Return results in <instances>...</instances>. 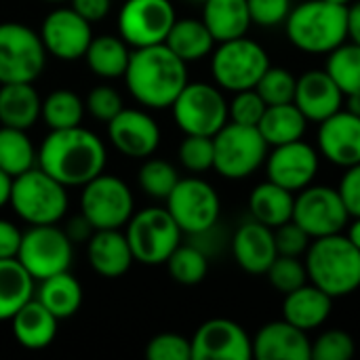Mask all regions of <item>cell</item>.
I'll return each mask as SVG.
<instances>
[{
    "label": "cell",
    "instance_id": "91938a15",
    "mask_svg": "<svg viewBox=\"0 0 360 360\" xmlns=\"http://www.w3.org/2000/svg\"><path fill=\"white\" fill-rule=\"evenodd\" d=\"M188 2H200V4H202L205 0H188Z\"/></svg>",
    "mask_w": 360,
    "mask_h": 360
},
{
    "label": "cell",
    "instance_id": "f546056e",
    "mask_svg": "<svg viewBox=\"0 0 360 360\" xmlns=\"http://www.w3.org/2000/svg\"><path fill=\"white\" fill-rule=\"evenodd\" d=\"M295 192L266 179L257 184L249 194V213L264 226L278 228L293 219Z\"/></svg>",
    "mask_w": 360,
    "mask_h": 360
},
{
    "label": "cell",
    "instance_id": "5b68a950",
    "mask_svg": "<svg viewBox=\"0 0 360 360\" xmlns=\"http://www.w3.org/2000/svg\"><path fill=\"white\" fill-rule=\"evenodd\" d=\"M15 215L30 226L59 224L70 207L68 188L38 165L13 179L11 202Z\"/></svg>",
    "mask_w": 360,
    "mask_h": 360
},
{
    "label": "cell",
    "instance_id": "ab89813d",
    "mask_svg": "<svg viewBox=\"0 0 360 360\" xmlns=\"http://www.w3.org/2000/svg\"><path fill=\"white\" fill-rule=\"evenodd\" d=\"M295 89H297V76L281 65H270L255 86V91L262 95V99L268 105L291 103L295 99Z\"/></svg>",
    "mask_w": 360,
    "mask_h": 360
},
{
    "label": "cell",
    "instance_id": "ee69618b",
    "mask_svg": "<svg viewBox=\"0 0 360 360\" xmlns=\"http://www.w3.org/2000/svg\"><path fill=\"white\" fill-rule=\"evenodd\" d=\"M150 360H192V342L179 333H158L146 346Z\"/></svg>",
    "mask_w": 360,
    "mask_h": 360
},
{
    "label": "cell",
    "instance_id": "816d5d0a",
    "mask_svg": "<svg viewBox=\"0 0 360 360\" xmlns=\"http://www.w3.org/2000/svg\"><path fill=\"white\" fill-rule=\"evenodd\" d=\"M70 2H72V8L91 23L105 19L112 8V0H70Z\"/></svg>",
    "mask_w": 360,
    "mask_h": 360
},
{
    "label": "cell",
    "instance_id": "44dd1931",
    "mask_svg": "<svg viewBox=\"0 0 360 360\" xmlns=\"http://www.w3.org/2000/svg\"><path fill=\"white\" fill-rule=\"evenodd\" d=\"M230 249L238 268L253 276L266 274L272 262L278 257L274 228L264 226L253 217L236 228L230 240Z\"/></svg>",
    "mask_w": 360,
    "mask_h": 360
},
{
    "label": "cell",
    "instance_id": "2e32d148",
    "mask_svg": "<svg viewBox=\"0 0 360 360\" xmlns=\"http://www.w3.org/2000/svg\"><path fill=\"white\" fill-rule=\"evenodd\" d=\"M38 34L46 53L59 61L84 59V53L95 36L91 21L78 15L72 6L53 8L42 19Z\"/></svg>",
    "mask_w": 360,
    "mask_h": 360
},
{
    "label": "cell",
    "instance_id": "7dc6e473",
    "mask_svg": "<svg viewBox=\"0 0 360 360\" xmlns=\"http://www.w3.org/2000/svg\"><path fill=\"white\" fill-rule=\"evenodd\" d=\"M274 240H276L278 255H291V257H304L312 243L310 234L293 219L274 228Z\"/></svg>",
    "mask_w": 360,
    "mask_h": 360
},
{
    "label": "cell",
    "instance_id": "f1b7e54d",
    "mask_svg": "<svg viewBox=\"0 0 360 360\" xmlns=\"http://www.w3.org/2000/svg\"><path fill=\"white\" fill-rule=\"evenodd\" d=\"M131 53H133L131 46L120 34H99L93 36L84 53V61L86 68L97 78L116 80V78H124Z\"/></svg>",
    "mask_w": 360,
    "mask_h": 360
},
{
    "label": "cell",
    "instance_id": "4dcf8cb0",
    "mask_svg": "<svg viewBox=\"0 0 360 360\" xmlns=\"http://www.w3.org/2000/svg\"><path fill=\"white\" fill-rule=\"evenodd\" d=\"M165 44L186 63H194V61L209 57L217 40L213 38V34L209 32L202 19L181 17V19H175Z\"/></svg>",
    "mask_w": 360,
    "mask_h": 360
},
{
    "label": "cell",
    "instance_id": "e0dca14e",
    "mask_svg": "<svg viewBox=\"0 0 360 360\" xmlns=\"http://www.w3.org/2000/svg\"><path fill=\"white\" fill-rule=\"evenodd\" d=\"M266 177L291 192L314 184L321 169V152L304 139L274 146L266 158Z\"/></svg>",
    "mask_w": 360,
    "mask_h": 360
},
{
    "label": "cell",
    "instance_id": "680465c9",
    "mask_svg": "<svg viewBox=\"0 0 360 360\" xmlns=\"http://www.w3.org/2000/svg\"><path fill=\"white\" fill-rule=\"evenodd\" d=\"M44 2H65V0H44Z\"/></svg>",
    "mask_w": 360,
    "mask_h": 360
},
{
    "label": "cell",
    "instance_id": "9a60e30c",
    "mask_svg": "<svg viewBox=\"0 0 360 360\" xmlns=\"http://www.w3.org/2000/svg\"><path fill=\"white\" fill-rule=\"evenodd\" d=\"M175 19L171 0H127L118 11V34L131 49L162 44Z\"/></svg>",
    "mask_w": 360,
    "mask_h": 360
},
{
    "label": "cell",
    "instance_id": "e575fe53",
    "mask_svg": "<svg viewBox=\"0 0 360 360\" xmlns=\"http://www.w3.org/2000/svg\"><path fill=\"white\" fill-rule=\"evenodd\" d=\"M38 165V150L27 131L0 124V169L13 179Z\"/></svg>",
    "mask_w": 360,
    "mask_h": 360
},
{
    "label": "cell",
    "instance_id": "9f6ffc18",
    "mask_svg": "<svg viewBox=\"0 0 360 360\" xmlns=\"http://www.w3.org/2000/svg\"><path fill=\"white\" fill-rule=\"evenodd\" d=\"M346 236L352 240V245H354L356 249H360V217H352V221H348Z\"/></svg>",
    "mask_w": 360,
    "mask_h": 360
},
{
    "label": "cell",
    "instance_id": "836d02e7",
    "mask_svg": "<svg viewBox=\"0 0 360 360\" xmlns=\"http://www.w3.org/2000/svg\"><path fill=\"white\" fill-rule=\"evenodd\" d=\"M257 129L264 135V139L268 141V146L274 148V146L304 139L306 129H308V118L293 101L268 105Z\"/></svg>",
    "mask_w": 360,
    "mask_h": 360
},
{
    "label": "cell",
    "instance_id": "7a4b0ae2",
    "mask_svg": "<svg viewBox=\"0 0 360 360\" xmlns=\"http://www.w3.org/2000/svg\"><path fill=\"white\" fill-rule=\"evenodd\" d=\"M188 82V63L165 42L133 49L124 72V84L141 108H171Z\"/></svg>",
    "mask_w": 360,
    "mask_h": 360
},
{
    "label": "cell",
    "instance_id": "7c38bea8",
    "mask_svg": "<svg viewBox=\"0 0 360 360\" xmlns=\"http://www.w3.org/2000/svg\"><path fill=\"white\" fill-rule=\"evenodd\" d=\"M17 259L38 283L72 268L74 243L57 224L30 226L23 232Z\"/></svg>",
    "mask_w": 360,
    "mask_h": 360
},
{
    "label": "cell",
    "instance_id": "ffe728a7",
    "mask_svg": "<svg viewBox=\"0 0 360 360\" xmlns=\"http://www.w3.org/2000/svg\"><path fill=\"white\" fill-rule=\"evenodd\" d=\"M316 146L331 165L348 169L360 162V116L342 108L327 120L319 122Z\"/></svg>",
    "mask_w": 360,
    "mask_h": 360
},
{
    "label": "cell",
    "instance_id": "6da1fadb",
    "mask_svg": "<svg viewBox=\"0 0 360 360\" xmlns=\"http://www.w3.org/2000/svg\"><path fill=\"white\" fill-rule=\"evenodd\" d=\"M105 162L108 150L103 139L82 124L49 131L38 146V167L65 188H82L103 173Z\"/></svg>",
    "mask_w": 360,
    "mask_h": 360
},
{
    "label": "cell",
    "instance_id": "cb8c5ba5",
    "mask_svg": "<svg viewBox=\"0 0 360 360\" xmlns=\"http://www.w3.org/2000/svg\"><path fill=\"white\" fill-rule=\"evenodd\" d=\"M86 259L95 274L110 281L124 276L135 262L124 230H95L86 240Z\"/></svg>",
    "mask_w": 360,
    "mask_h": 360
},
{
    "label": "cell",
    "instance_id": "4fadbf2b",
    "mask_svg": "<svg viewBox=\"0 0 360 360\" xmlns=\"http://www.w3.org/2000/svg\"><path fill=\"white\" fill-rule=\"evenodd\" d=\"M165 202L181 232L188 236L219 224L221 198L207 179L194 175L179 179Z\"/></svg>",
    "mask_w": 360,
    "mask_h": 360
},
{
    "label": "cell",
    "instance_id": "7bdbcfd3",
    "mask_svg": "<svg viewBox=\"0 0 360 360\" xmlns=\"http://www.w3.org/2000/svg\"><path fill=\"white\" fill-rule=\"evenodd\" d=\"M356 354V344L350 333L342 329L323 331L312 342V359L314 360H350Z\"/></svg>",
    "mask_w": 360,
    "mask_h": 360
},
{
    "label": "cell",
    "instance_id": "11a10c76",
    "mask_svg": "<svg viewBox=\"0 0 360 360\" xmlns=\"http://www.w3.org/2000/svg\"><path fill=\"white\" fill-rule=\"evenodd\" d=\"M11 190H13V177L0 169V209L11 202Z\"/></svg>",
    "mask_w": 360,
    "mask_h": 360
},
{
    "label": "cell",
    "instance_id": "f907efd6",
    "mask_svg": "<svg viewBox=\"0 0 360 360\" xmlns=\"http://www.w3.org/2000/svg\"><path fill=\"white\" fill-rule=\"evenodd\" d=\"M21 238H23V232L11 219L0 217V259L17 257Z\"/></svg>",
    "mask_w": 360,
    "mask_h": 360
},
{
    "label": "cell",
    "instance_id": "74e56055",
    "mask_svg": "<svg viewBox=\"0 0 360 360\" xmlns=\"http://www.w3.org/2000/svg\"><path fill=\"white\" fill-rule=\"evenodd\" d=\"M209 255L198 249L196 245L188 243V245H179L173 255L167 259V268H169V274L175 283L179 285H198L207 278V272H209Z\"/></svg>",
    "mask_w": 360,
    "mask_h": 360
},
{
    "label": "cell",
    "instance_id": "52a82bcc",
    "mask_svg": "<svg viewBox=\"0 0 360 360\" xmlns=\"http://www.w3.org/2000/svg\"><path fill=\"white\" fill-rule=\"evenodd\" d=\"M215 160L213 171L230 181H240L257 173L268 158L270 146L257 127L228 122L213 135Z\"/></svg>",
    "mask_w": 360,
    "mask_h": 360
},
{
    "label": "cell",
    "instance_id": "bcb514c9",
    "mask_svg": "<svg viewBox=\"0 0 360 360\" xmlns=\"http://www.w3.org/2000/svg\"><path fill=\"white\" fill-rule=\"evenodd\" d=\"M266 108H268V103L262 99V95L255 89L238 91V93H234V97L230 101V122L257 127Z\"/></svg>",
    "mask_w": 360,
    "mask_h": 360
},
{
    "label": "cell",
    "instance_id": "5bb4252c",
    "mask_svg": "<svg viewBox=\"0 0 360 360\" xmlns=\"http://www.w3.org/2000/svg\"><path fill=\"white\" fill-rule=\"evenodd\" d=\"M293 221L302 226L310 238H323L344 232L348 228L350 213L338 188L310 184L295 194Z\"/></svg>",
    "mask_w": 360,
    "mask_h": 360
},
{
    "label": "cell",
    "instance_id": "6f0895ef",
    "mask_svg": "<svg viewBox=\"0 0 360 360\" xmlns=\"http://www.w3.org/2000/svg\"><path fill=\"white\" fill-rule=\"evenodd\" d=\"M329 2H335V4H344V6H348L352 0H329Z\"/></svg>",
    "mask_w": 360,
    "mask_h": 360
},
{
    "label": "cell",
    "instance_id": "681fc988",
    "mask_svg": "<svg viewBox=\"0 0 360 360\" xmlns=\"http://www.w3.org/2000/svg\"><path fill=\"white\" fill-rule=\"evenodd\" d=\"M342 200L350 217H360V162L344 169V177L338 186Z\"/></svg>",
    "mask_w": 360,
    "mask_h": 360
},
{
    "label": "cell",
    "instance_id": "b9f144b4",
    "mask_svg": "<svg viewBox=\"0 0 360 360\" xmlns=\"http://www.w3.org/2000/svg\"><path fill=\"white\" fill-rule=\"evenodd\" d=\"M266 276H268L270 285L285 295L300 289L302 285L310 283L306 262H302V257H291V255H278L272 262V266L268 268Z\"/></svg>",
    "mask_w": 360,
    "mask_h": 360
},
{
    "label": "cell",
    "instance_id": "d6986e66",
    "mask_svg": "<svg viewBox=\"0 0 360 360\" xmlns=\"http://www.w3.org/2000/svg\"><path fill=\"white\" fill-rule=\"evenodd\" d=\"M160 137L154 116L139 108H122L108 122L110 143L127 158H150L158 150Z\"/></svg>",
    "mask_w": 360,
    "mask_h": 360
},
{
    "label": "cell",
    "instance_id": "d4e9b609",
    "mask_svg": "<svg viewBox=\"0 0 360 360\" xmlns=\"http://www.w3.org/2000/svg\"><path fill=\"white\" fill-rule=\"evenodd\" d=\"M331 312L333 297L312 283H306L300 289L287 293L283 302V319L304 329L306 333L321 329L329 321Z\"/></svg>",
    "mask_w": 360,
    "mask_h": 360
},
{
    "label": "cell",
    "instance_id": "30bf717a",
    "mask_svg": "<svg viewBox=\"0 0 360 360\" xmlns=\"http://www.w3.org/2000/svg\"><path fill=\"white\" fill-rule=\"evenodd\" d=\"M46 57L36 30L21 21L0 23V84L38 80L46 68Z\"/></svg>",
    "mask_w": 360,
    "mask_h": 360
},
{
    "label": "cell",
    "instance_id": "c3c4849f",
    "mask_svg": "<svg viewBox=\"0 0 360 360\" xmlns=\"http://www.w3.org/2000/svg\"><path fill=\"white\" fill-rule=\"evenodd\" d=\"M251 21L259 27H276L285 25L293 4L291 0H247Z\"/></svg>",
    "mask_w": 360,
    "mask_h": 360
},
{
    "label": "cell",
    "instance_id": "8fae6325",
    "mask_svg": "<svg viewBox=\"0 0 360 360\" xmlns=\"http://www.w3.org/2000/svg\"><path fill=\"white\" fill-rule=\"evenodd\" d=\"M80 213L93 230H122L135 213V198L124 179L99 173L82 186Z\"/></svg>",
    "mask_w": 360,
    "mask_h": 360
},
{
    "label": "cell",
    "instance_id": "1f68e13d",
    "mask_svg": "<svg viewBox=\"0 0 360 360\" xmlns=\"http://www.w3.org/2000/svg\"><path fill=\"white\" fill-rule=\"evenodd\" d=\"M44 308H49L59 321L74 316L84 300V291L80 281L70 274V270L53 274L44 281H38V289L34 295Z\"/></svg>",
    "mask_w": 360,
    "mask_h": 360
},
{
    "label": "cell",
    "instance_id": "83f0119b",
    "mask_svg": "<svg viewBox=\"0 0 360 360\" xmlns=\"http://www.w3.org/2000/svg\"><path fill=\"white\" fill-rule=\"evenodd\" d=\"M200 19L217 42L247 36L253 23L247 0H205Z\"/></svg>",
    "mask_w": 360,
    "mask_h": 360
},
{
    "label": "cell",
    "instance_id": "d590c367",
    "mask_svg": "<svg viewBox=\"0 0 360 360\" xmlns=\"http://www.w3.org/2000/svg\"><path fill=\"white\" fill-rule=\"evenodd\" d=\"M86 114L84 99L72 89H55L42 99L40 120L49 127V131L72 129L82 124Z\"/></svg>",
    "mask_w": 360,
    "mask_h": 360
},
{
    "label": "cell",
    "instance_id": "603a6c76",
    "mask_svg": "<svg viewBox=\"0 0 360 360\" xmlns=\"http://www.w3.org/2000/svg\"><path fill=\"white\" fill-rule=\"evenodd\" d=\"M253 359L259 360H310L312 342L308 333L289 321L266 323L253 338Z\"/></svg>",
    "mask_w": 360,
    "mask_h": 360
},
{
    "label": "cell",
    "instance_id": "7402d4cb",
    "mask_svg": "<svg viewBox=\"0 0 360 360\" xmlns=\"http://www.w3.org/2000/svg\"><path fill=\"white\" fill-rule=\"evenodd\" d=\"M346 95L327 70H306L297 76L293 103L304 112L308 122H323L344 108Z\"/></svg>",
    "mask_w": 360,
    "mask_h": 360
},
{
    "label": "cell",
    "instance_id": "db71d44e",
    "mask_svg": "<svg viewBox=\"0 0 360 360\" xmlns=\"http://www.w3.org/2000/svg\"><path fill=\"white\" fill-rule=\"evenodd\" d=\"M348 40L360 44V0L348 4Z\"/></svg>",
    "mask_w": 360,
    "mask_h": 360
},
{
    "label": "cell",
    "instance_id": "ac0fdd59",
    "mask_svg": "<svg viewBox=\"0 0 360 360\" xmlns=\"http://www.w3.org/2000/svg\"><path fill=\"white\" fill-rule=\"evenodd\" d=\"M194 360H251L253 340L230 319H209L192 335Z\"/></svg>",
    "mask_w": 360,
    "mask_h": 360
},
{
    "label": "cell",
    "instance_id": "8d00e7d4",
    "mask_svg": "<svg viewBox=\"0 0 360 360\" xmlns=\"http://www.w3.org/2000/svg\"><path fill=\"white\" fill-rule=\"evenodd\" d=\"M325 70L346 97L360 95V44L346 40L327 55Z\"/></svg>",
    "mask_w": 360,
    "mask_h": 360
},
{
    "label": "cell",
    "instance_id": "3957f363",
    "mask_svg": "<svg viewBox=\"0 0 360 360\" xmlns=\"http://www.w3.org/2000/svg\"><path fill=\"white\" fill-rule=\"evenodd\" d=\"M289 42L308 55H329L348 40V6L329 0H302L285 21Z\"/></svg>",
    "mask_w": 360,
    "mask_h": 360
},
{
    "label": "cell",
    "instance_id": "9c48e42d",
    "mask_svg": "<svg viewBox=\"0 0 360 360\" xmlns=\"http://www.w3.org/2000/svg\"><path fill=\"white\" fill-rule=\"evenodd\" d=\"M184 135H217L230 122V101L224 89L209 82H188L171 105Z\"/></svg>",
    "mask_w": 360,
    "mask_h": 360
},
{
    "label": "cell",
    "instance_id": "ba28073f",
    "mask_svg": "<svg viewBox=\"0 0 360 360\" xmlns=\"http://www.w3.org/2000/svg\"><path fill=\"white\" fill-rule=\"evenodd\" d=\"M135 262L143 266H162L181 245V228L167 207H148L135 211L124 226Z\"/></svg>",
    "mask_w": 360,
    "mask_h": 360
},
{
    "label": "cell",
    "instance_id": "f35d334b",
    "mask_svg": "<svg viewBox=\"0 0 360 360\" xmlns=\"http://www.w3.org/2000/svg\"><path fill=\"white\" fill-rule=\"evenodd\" d=\"M179 179L181 177L177 169L169 160H162V158L150 156L143 160V165L137 171V184L141 192L154 200H167Z\"/></svg>",
    "mask_w": 360,
    "mask_h": 360
},
{
    "label": "cell",
    "instance_id": "f6af8a7d",
    "mask_svg": "<svg viewBox=\"0 0 360 360\" xmlns=\"http://www.w3.org/2000/svg\"><path fill=\"white\" fill-rule=\"evenodd\" d=\"M84 105H86V112L95 120H101L105 124L124 108L120 93L112 84H97V86H93L89 91L86 99H84Z\"/></svg>",
    "mask_w": 360,
    "mask_h": 360
},
{
    "label": "cell",
    "instance_id": "60d3db41",
    "mask_svg": "<svg viewBox=\"0 0 360 360\" xmlns=\"http://www.w3.org/2000/svg\"><path fill=\"white\" fill-rule=\"evenodd\" d=\"M177 158L181 167L190 173H207L213 169L215 160V146L213 137L207 135H186L179 143Z\"/></svg>",
    "mask_w": 360,
    "mask_h": 360
},
{
    "label": "cell",
    "instance_id": "4316f807",
    "mask_svg": "<svg viewBox=\"0 0 360 360\" xmlns=\"http://www.w3.org/2000/svg\"><path fill=\"white\" fill-rule=\"evenodd\" d=\"M42 112V97L34 82L0 84V124L30 131Z\"/></svg>",
    "mask_w": 360,
    "mask_h": 360
},
{
    "label": "cell",
    "instance_id": "484cf974",
    "mask_svg": "<svg viewBox=\"0 0 360 360\" xmlns=\"http://www.w3.org/2000/svg\"><path fill=\"white\" fill-rule=\"evenodd\" d=\"M57 325L59 319L44 308L36 297H32L13 319L11 329L17 344L25 350L38 352L49 348L57 338Z\"/></svg>",
    "mask_w": 360,
    "mask_h": 360
},
{
    "label": "cell",
    "instance_id": "277c9868",
    "mask_svg": "<svg viewBox=\"0 0 360 360\" xmlns=\"http://www.w3.org/2000/svg\"><path fill=\"white\" fill-rule=\"evenodd\" d=\"M304 262L308 281L333 300L348 297L360 289V249L344 232L312 238Z\"/></svg>",
    "mask_w": 360,
    "mask_h": 360
},
{
    "label": "cell",
    "instance_id": "d6a6232c",
    "mask_svg": "<svg viewBox=\"0 0 360 360\" xmlns=\"http://www.w3.org/2000/svg\"><path fill=\"white\" fill-rule=\"evenodd\" d=\"M36 295V281L17 257L0 259V323L11 321Z\"/></svg>",
    "mask_w": 360,
    "mask_h": 360
},
{
    "label": "cell",
    "instance_id": "8992f818",
    "mask_svg": "<svg viewBox=\"0 0 360 360\" xmlns=\"http://www.w3.org/2000/svg\"><path fill=\"white\" fill-rule=\"evenodd\" d=\"M270 65L268 51L247 36L217 42L211 53L213 80L228 93L255 89Z\"/></svg>",
    "mask_w": 360,
    "mask_h": 360
},
{
    "label": "cell",
    "instance_id": "f5cc1de1",
    "mask_svg": "<svg viewBox=\"0 0 360 360\" xmlns=\"http://www.w3.org/2000/svg\"><path fill=\"white\" fill-rule=\"evenodd\" d=\"M63 230H65V234L72 238V243H74V245H76V243H82V240L86 243V240L91 238V234L95 232V230H93V226L89 224V219H86L82 213H80L78 217H72Z\"/></svg>",
    "mask_w": 360,
    "mask_h": 360
}]
</instances>
